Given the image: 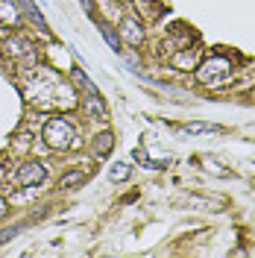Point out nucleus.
Masks as SVG:
<instances>
[{
	"instance_id": "obj_8",
	"label": "nucleus",
	"mask_w": 255,
	"mask_h": 258,
	"mask_svg": "<svg viewBox=\"0 0 255 258\" xmlns=\"http://www.w3.org/2000/svg\"><path fill=\"white\" fill-rule=\"evenodd\" d=\"M114 147V135L106 129V132H100V135H94V156H109Z\"/></svg>"
},
{
	"instance_id": "obj_20",
	"label": "nucleus",
	"mask_w": 255,
	"mask_h": 258,
	"mask_svg": "<svg viewBox=\"0 0 255 258\" xmlns=\"http://www.w3.org/2000/svg\"><path fill=\"white\" fill-rule=\"evenodd\" d=\"M6 209H9V206H6V200H3V197H0V217H3V214H6Z\"/></svg>"
},
{
	"instance_id": "obj_7",
	"label": "nucleus",
	"mask_w": 255,
	"mask_h": 258,
	"mask_svg": "<svg viewBox=\"0 0 255 258\" xmlns=\"http://www.w3.org/2000/svg\"><path fill=\"white\" fill-rule=\"evenodd\" d=\"M123 38H126L132 47H138L144 41V30L138 27V21H132V18H123Z\"/></svg>"
},
{
	"instance_id": "obj_19",
	"label": "nucleus",
	"mask_w": 255,
	"mask_h": 258,
	"mask_svg": "<svg viewBox=\"0 0 255 258\" xmlns=\"http://www.w3.org/2000/svg\"><path fill=\"white\" fill-rule=\"evenodd\" d=\"M27 147H30V132H24V135L15 138V150H27Z\"/></svg>"
},
{
	"instance_id": "obj_12",
	"label": "nucleus",
	"mask_w": 255,
	"mask_h": 258,
	"mask_svg": "<svg viewBox=\"0 0 255 258\" xmlns=\"http://www.w3.org/2000/svg\"><path fill=\"white\" fill-rule=\"evenodd\" d=\"M100 32H103V38H106V44H109V47L120 50V38H117V32L112 30V24H106V21H103V24H100Z\"/></svg>"
},
{
	"instance_id": "obj_18",
	"label": "nucleus",
	"mask_w": 255,
	"mask_h": 258,
	"mask_svg": "<svg viewBox=\"0 0 255 258\" xmlns=\"http://www.w3.org/2000/svg\"><path fill=\"white\" fill-rule=\"evenodd\" d=\"M100 3H103V12H106L109 18H117V15H120V9L114 6L112 0H100Z\"/></svg>"
},
{
	"instance_id": "obj_11",
	"label": "nucleus",
	"mask_w": 255,
	"mask_h": 258,
	"mask_svg": "<svg viewBox=\"0 0 255 258\" xmlns=\"http://www.w3.org/2000/svg\"><path fill=\"white\" fill-rule=\"evenodd\" d=\"M82 182H85V173H82V170H71V173H65V176L59 179V188L68 191V188H77Z\"/></svg>"
},
{
	"instance_id": "obj_17",
	"label": "nucleus",
	"mask_w": 255,
	"mask_h": 258,
	"mask_svg": "<svg viewBox=\"0 0 255 258\" xmlns=\"http://www.w3.org/2000/svg\"><path fill=\"white\" fill-rule=\"evenodd\" d=\"M21 232V226H9V229H0V243H9Z\"/></svg>"
},
{
	"instance_id": "obj_3",
	"label": "nucleus",
	"mask_w": 255,
	"mask_h": 258,
	"mask_svg": "<svg viewBox=\"0 0 255 258\" xmlns=\"http://www.w3.org/2000/svg\"><path fill=\"white\" fill-rule=\"evenodd\" d=\"M232 71H235V62H232L229 56H223V53H214L211 59L200 62V68H197V80L203 82V85L217 88V85H226V82L232 80Z\"/></svg>"
},
{
	"instance_id": "obj_10",
	"label": "nucleus",
	"mask_w": 255,
	"mask_h": 258,
	"mask_svg": "<svg viewBox=\"0 0 255 258\" xmlns=\"http://www.w3.org/2000/svg\"><path fill=\"white\" fill-rule=\"evenodd\" d=\"M6 53H12V56H30V41L27 38H18V35H12V38H6Z\"/></svg>"
},
{
	"instance_id": "obj_16",
	"label": "nucleus",
	"mask_w": 255,
	"mask_h": 258,
	"mask_svg": "<svg viewBox=\"0 0 255 258\" xmlns=\"http://www.w3.org/2000/svg\"><path fill=\"white\" fill-rule=\"evenodd\" d=\"M132 156H135V161H141V164H147V167H161V161H153V159H150V156H147V153L141 150V147H138Z\"/></svg>"
},
{
	"instance_id": "obj_15",
	"label": "nucleus",
	"mask_w": 255,
	"mask_h": 258,
	"mask_svg": "<svg viewBox=\"0 0 255 258\" xmlns=\"http://www.w3.org/2000/svg\"><path fill=\"white\" fill-rule=\"evenodd\" d=\"M71 74H74V80H77V85H82V88H85V91H88V94H97L94 82H88V77H85V74H82V71H71Z\"/></svg>"
},
{
	"instance_id": "obj_1",
	"label": "nucleus",
	"mask_w": 255,
	"mask_h": 258,
	"mask_svg": "<svg viewBox=\"0 0 255 258\" xmlns=\"http://www.w3.org/2000/svg\"><path fill=\"white\" fill-rule=\"evenodd\" d=\"M24 94L30 100L32 106H41V109H53L59 100V82L50 71H27L24 77Z\"/></svg>"
},
{
	"instance_id": "obj_2",
	"label": "nucleus",
	"mask_w": 255,
	"mask_h": 258,
	"mask_svg": "<svg viewBox=\"0 0 255 258\" xmlns=\"http://www.w3.org/2000/svg\"><path fill=\"white\" fill-rule=\"evenodd\" d=\"M44 141L53 150H77V147H82L80 132L74 129V123L68 117H50L44 123Z\"/></svg>"
},
{
	"instance_id": "obj_6",
	"label": "nucleus",
	"mask_w": 255,
	"mask_h": 258,
	"mask_svg": "<svg viewBox=\"0 0 255 258\" xmlns=\"http://www.w3.org/2000/svg\"><path fill=\"white\" fill-rule=\"evenodd\" d=\"M18 3V9L24 12V15L30 18V24L35 27V30H47V24H44V18H41V12L35 9V3L32 0H15Z\"/></svg>"
},
{
	"instance_id": "obj_5",
	"label": "nucleus",
	"mask_w": 255,
	"mask_h": 258,
	"mask_svg": "<svg viewBox=\"0 0 255 258\" xmlns=\"http://www.w3.org/2000/svg\"><path fill=\"white\" fill-rule=\"evenodd\" d=\"M197 59H200V47H182V53H173L170 62H173V68L185 71V68H194Z\"/></svg>"
},
{
	"instance_id": "obj_14",
	"label": "nucleus",
	"mask_w": 255,
	"mask_h": 258,
	"mask_svg": "<svg viewBox=\"0 0 255 258\" xmlns=\"http://www.w3.org/2000/svg\"><path fill=\"white\" fill-rule=\"evenodd\" d=\"M185 132L188 135H203V132H220V126H211V123H188Z\"/></svg>"
},
{
	"instance_id": "obj_9",
	"label": "nucleus",
	"mask_w": 255,
	"mask_h": 258,
	"mask_svg": "<svg viewBox=\"0 0 255 258\" xmlns=\"http://www.w3.org/2000/svg\"><path fill=\"white\" fill-rule=\"evenodd\" d=\"M0 18H3L9 27H15L18 21H21V9H18V3H12V0H0Z\"/></svg>"
},
{
	"instance_id": "obj_13",
	"label": "nucleus",
	"mask_w": 255,
	"mask_h": 258,
	"mask_svg": "<svg viewBox=\"0 0 255 258\" xmlns=\"http://www.w3.org/2000/svg\"><path fill=\"white\" fill-rule=\"evenodd\" d=\"M126 176H129V164H123V161L112 164V170H109V179H112V182H123Z\"/></svg>"
},
{
	"instance_id": "obj_4",
	"label": "nucleus",
	"mask_w": 255,
	"mask_h": 258,
	"mask_svg": "<svg viewBox=\"0 0 255 258\" xmlns=\"http://www.w3.org/2000/svg\"><path fill=\"white\" fill-rule=\"evenodd\" d=\"M44 179H47V167H44L41 161H24V164L18 167V182H21V185H27V188L41 185Z\"/></svg>"
}]
</instances>
